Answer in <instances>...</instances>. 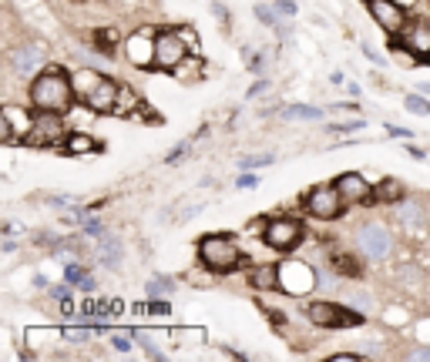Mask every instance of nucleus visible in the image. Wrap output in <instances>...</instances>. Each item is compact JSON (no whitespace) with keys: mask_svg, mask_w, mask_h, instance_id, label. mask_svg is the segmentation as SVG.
Segmentation results:
<instances>
[{"mask_svg":"<svg viewBox=\"0 0 430 362\" xmlns=\"http://www.w3.org/2000/svg\"><path fill=\"white\" fill-rule=\"evenodd\" d=\"M407 154H414L417 161H424V158H427V154H424V151H420V148H407Z\"/></svg>","mask_w":430,"mask_h":362,"instance_id":"37998d69","label":"nucleus"},{"mask_svg":"<svg viewBox=\"0 0 430 362\" xmlns=\"http://www.w3.org/2000/svg\"><path fill=\"white\" fill-rule=\"evenodd\" d=\"M235 185H239V188H259V178H256V175H239Z\"/></svg>","mask_w":430,"mask_h":362,"instance_id":"2f4dec72","label":"nucleus"},{"mask_svg":"<svg viewBox=\"0 0 430 362\" xmlns=\"http://www.w3.org/2000/svg\"><path fill=\"white\" fill-rule=\"evenodd\" d=\"M64 151H67V154H91V151H98V141L88 135H81V131H74V135H67V141H64Z\"/></svg>","mask_w":430,"mask_h":362,"instance_id":"a211bd4d","label":"nucleus"},{"mask_svg":"<svg viewBox=\"0 0 430 362\" xmlns=\"http://www.w3.org/2000/svg\"><path fill=\"white\" fill-rule=\"evenodd\" d=\"M337 188L343 201L346 205H360V201H367L373 198V188H370V181H363V175H356V171H346V175H339L337 178Z\"/></svg>","mask_w":430,"mask_h":362,"instance_id":"ddd939ff","label":"nucleus"},{"mask_svg":"<svg viewBox=\"0 0 430 362\" xmlns=\"http://www.w3.org/2000/svg\"><path fill=\"white\" fill-rule=\"evenodd\" d=\"M386 131H390L393 138H403V141L410 138V128H397V124H386Z\"/></svg>","mask_w":430,"mask_h":362,"instance_id":"c9c22d12","label":"nucleus"},{"mask_svg":"<svg viewBox=\"0 0 430 362\" xmlns=\"http://www.w3.org/2000/svg\"><path fill=\"white\" fill-rule=\"evenodd\" d=\"M410 359H430V349H414Z\"/></svg>","mask_w":430,"mask_h":362,"instance_id":"ea45409f","label":"nucleus"},{"mask_svg":"<svg viewBox=\"0 0 430 362\" xmlns=\"http://www.w3.org/2000/svg\"><path fill=\"white\" fill-rule=\"evenodd\" d=\"M373 198H377V201H400V198H403V188H400L397 178H386L384 185L373 192Z\"/></svg>","mask_w":430,"mask_h":362,"instance_id":"412c9836","label":"nucleus"},{"mask_svg":"<svg viewBox=\"0 0 430 362\" xmlns=\"http://www.w3.org/2000/svg\"><path fill=\"white\" fill-rule=\"evenodd\" d=\"M306 316L322 326V329H353V326H363V316L346 309V305H337V302H313L306 309Z\"/></svg>","mask_w":430,"mask_h":362,"instance_id":"20e7f679","label":"nucleus"},{"mask_svg":"<svg viewBox=\"0 0 430 362\" xmlns=\"http://www.w3.org/2000/svg\"><path fill=\"white\" fill-rule=\"evenodd\" d=\"M282 114H286L289 121H296V118H299V121H320L322 118L320 107H306V105H292V107H286Z\"/></svg>","mask_w":430,"mask_h":362,"instance_id":"5701e85b","label":"nucleus"},{"mask_svg":"<svg viewBox=\"0 0 430 362\" xmlns=\"http://www.w3.org/2000/svg\"><path fill=\"white\" fill-rule=\"evenodd\" d=\"M273 161H276V154H252V158L242 161V168H259V165H273Z\"/></svg>","mask_w":430,"mask_h":362,"instance_id":"cd10ccee","label":"nucleus"},{"mask_svg":"<svg viewBox=\"0 0 430 362\" xmlns=\"http://www.w3.org/2000/svg\"><path fill=\"white\" fill-rule=\"evenodd\" d=\"M131 339H135V332L128 335V332H118V335H111V346L118 349V352H131Z\"/></svg>","mask_w":430,"mask_h":362,"instance_id":"bb28decb","label":"nucleus"},{"mask_svg":"<svg viewBox=\"0 0 430 362\" xmlns=\"http://www.w3.org/2000/svg\"><path fill=\"white\" fill-rule=\"evenodd\" d=\"M303 208L313 215V218H322V222H333L339 218V211L346 208V201L339 195L337 185H320V188H313L303 201Z\"/></svg>","mask_w":430,"mask_h":362,"instance_id":"423d86ee","label":"nucleus"},{"mask_svg":"<svg viewBox=\"0 0 430 362\" xmlns=\"http://www.w3.org/2000/svg\"><path fill=\"white\" fill-rule=\"evenodd\" d=\"M64 335H67V339H74V342H84L91 332H88V329H64Z\"/></svg>","mask_w":430,"mask_h":362,"instance_id":"72a5a7b5","label":"nucleus"},{"mask_svg":"<svg viewBox=\"0 0 430 362\" xmlns=\"http://www.w3.org/2000/svg\"><path fill=\"white\" fill-rule=\"evenodd\" d=\"M145 288H148V299H162V295H169L171 288H175V279H169V275H155Z\"/></svg>","mask_w":430,"mask_h":362,"instance_id":"4be33fe9","label":"nucleus"},{"mask_svg":"<svg viewBox=\"0 0 430 362\" xmlns=\"http://www.w3.org/2000/svg\"><path fill=\"white\" fill-rule=\"evenodd\" d=\"M188 51H192V47H188V41L182 37V30H162V34L155 37V64L152 67L175 71V67L185 60Z\"/></svg>","mask_w":430,"mask_h":362,"instance_id":"39448f33","label":"nucleus"},{"mask_svg":"<svg viewBox=\"0 0 430 362\" xmlns=\"http://www.w3.org/2000/svg\"><path fill=\"white\" fill-rule=\"evenodd\" d=\"M155 37L158 34H148V30H138L135 37H128V60L135 67H152L155 64Z\"/></svg>","mask_w":430,"mask_h":362,"instance_id":"f8f14e48","label":"nucleus"},{"mask_svg":"<svg viewBox=\"0 0 430 362\" xmlns=\"http://www.w3.org/2000/svg\"><path fill=\"white\" fill-rule=\"evenodd\" d=\"M249 286L259 288V292L282 288V286H279V269H276V265H259V269H252V275H249Z\"/></svg>","mask_w":430,"mask_h":362,"instance_id":"2eb2a0df","label":"nucleus"},{"mask_svg":"<svg viewBox=\"0 0 430 362\" xmlns=\"http://www.w3.org/2000/svg\"><path fill=\"white\" fill-rule=\"evenodd\" d=\"M215 17H219V20H229V11H226L222 4H215Z\"/></svg>","mask_w":430,"mask_h":362,"instance_id":"a19ab883","label":"nucleus"},{"mask_svg":"<svg viewBox=\"0 0 430 362\" xmlns=\"http://www.w3.org/2000/svg\"><path fill=\"white\" fill-rule=\"evenodd\" d=\"M363 128V121H346V124H333L330 131H360Z\"/></svg>","mask_w":430,"mask_h":362,"instance_id":"473e14b6","label":"nucleus"},{"mask_svg":"<svg viewBox=\"0 0 430 362\" xmlns=\"http://www.w3.org/2000/svg\"><path fill=\"white\" fill-rule=\"evenodd\" d=\"M192 148V141H182V145H178V148L171 151L169 158H165V161H169V165H175V161H178V158H185V151Z\"/></svg>","mask_w":430,"mask_h":362,"instance_id":"7c9ffc66","label":"nucleus"},{"mask_svg":"<svg viewBox=\"0 0 430 362\" xmlns=\"http://www.w3.org/2000/svg\"><path fill=\"white\" fill-rule=\"evenodd\" d=\"M397 215H400V222H403V225H410V228L424 225V218H427V211L420 208V205H417V201H400Z\"/></svg>","mask_w":430,"mask_h":362,"instance_id":"6ab92c4d","label":"nucleus"},{"mask_svg":"<svg viewBox=\"0 0 430 362\" xmlns=\"http://www.w3.org/2000/svg\"><path fill=\"white\" fill-rule=\"evenodd\" d=\"M138 105V98H135V90L131 88H118V101H115V111L111 114H131V107Z\"/></svg>","mask_w":430,"mask_h":362,"instance_id":"b1692460","label":"nucleus"},{"mask_svg":"<svg viewBox=\"0 0 430 362\" xmlns=\"http://www.w3.org/2000/svg\"><path fill=\"white\" fill-rule=\"evenodd\" d=\"M199 258L205 269L232 272V269H239L242 252H239V245H235L229 235H205V239L199 241Z\"/></svg>","mask_w":430,"mask_h":362,"instance_id":"7ed1b4c3","label":"nucleus"},{"mask_svg":"<svg viewBox=\"0 0 430 362\" xmlns=\"http://www.w3.org/2000/svg\"><path fill=\"white\" fill-rule=\"evenodd\" d=\"M11 64H14L17 74H34L41 64H44V47L41 44H20L11 54Z\"/></svg>","mask_w":430,"mask_h":362,"instance_id":"4468645a","label":"nucleus"},{"mask_svg":"<svg viewBox=\"0 0 430 362\" xmlns=\"http://www.w3.org/2000/svg\"><path fill=\"white\" fill-rule=\"evenodd\" d=\"M407 47L420 54V58H430V24H414V27L407 30Z\"/></svg>","mask_w":430,"mask_h":362,"instance_id":"dca6fc26","label":"nucleus"},{"mask_svg":"<svg viewBox=\"0 0 430 362\" xmlns=\"http://www.w3.org/2000/svg\"><path fill=\"white\" fill-rule=\"evenodd\" d=\"M360 248H363V255L373 258V262H380V258L390 255V248H393V239H390V232L384 225H377V222H367V225L360 228Z\"/></svg>","mask_w":430,"mask_h":362,"instance_id":"9d476101","label":"nucleus"},{"mask_svg":"<svg viewBox=\"0 0 430 362\" xmlns=\"http://www.w3.org/2000/svg\"><path fill=\"white\" fill-rule=\"evenodd\" d=\"M74 101V81H67L61 67H44L31 84V105L37 111H58L64 114Z\"/></svg>","mask_w":430,"mask_h":362,"instance_id":"f257e3e1","label":"nucleus"},{"mask_svg":"<svg viewBox=\"0 0 430 362\" xmlns=\"http://www.w3.org/2000/svg\"><path fill=\"white\" fill-rule=\"evenodd\" d=\"M420 90H427V94H430V81H424V84H420Z\"/></svg>","mask_w":430,"mask_h":362,"instance_id":"c03bdc74","label":"nucleus"},{"mask_svg":"<svg viewBox=\"0 0 430 362\" xmlns=\"http://www.w3.org/2000/svg\"><path fill=\"white\" fill-rule=\"evenodd\" d=\"M266 88H269V84H266V81H259V84H256V88L249 90V98H256V94H262V90H266Z\"/></svg>","mask_w":430,"mask_h":362,"instance_id":"79ce46f5","label":"nucleus"},{"mask_svg":"<svg viewBox=\"0 0 430 362\" xmlns=\"http://www.w3.org/2000/svg\"><path fill=\"white\" fill-rule=\"evenodd\" d=\"M94 44H98V54H105V58H111V51H115V30H94Z\"/></svg>","mask_w":430,"mask_h":362,"instance_id":"393cba45","label":"nucleus"},{"mask_svg":"<svg viewBox=\"0 0 430 362\" xmlns=\"http://www.w3.org/2000/svg\"><path fill=\"white\" fill-rule=\"evenodd\" d=\"M64 272H67V282H81V279L88 275V272L81 269V265H74V262H67V265H64Z\"/></svg>","mask_w":430,"mask_h":362,"instance_id":"c756f323","label":"nucleus"},{"mask_svg":"<svg viewBox=\"0 0 430 362\" xmlns=\"http://www.w3.org/2000/svg\"><path fill=\"white\" fill-rule=\"evenodd\" d=\"M333 359H337V362H356V359H360V356H356V352H337Z\"/></svg>","mask_w":430,"mask_h":362,"instance_id":"e433bc0d","label":"nucleus"},{"mask_svg":"<svg viewBox=\"0 0 430 362\" xmlns=\"http://www.w3.org/2000/svg\"><path fill=\"white\" fill-rule=\"evenodd\" d=\"M31 128H34V118L27 114V107H17V105L0 107V138H4V145L27 141Z\"/></svg>","mask_w":430,"mask_h":362,"instance_id":"6e6552de","label":"nucleus"},{"mask_svg":"<svg viewBox=\"0 0 430 362\" xmlns=\"http://www.w3.org/2000/svg\"><path fill=\"white\" fill-rule=\"evenodd\" d=\"M256 17H259L262 24H269V27L276 24V11H273V7H266V4H259V7H256Z\"/></svg>","mask_w":430,"mask_h":362,"instance_id":"c85d7f7f","label":"nucleus"},{"mask_svg":"<svg viewBox=\"0 0 430 362\" xmlns=\"http://www.w3.org/2000/svg\"><path fill=\"white\" fill-rule=\"evenodd\" d=\"M397 4H403V7H410V4H414V0H397Z\"/></svg>","mask_w":430,"mask_h":362,"instance_id":"a18cd8bd","label":"nucleus"},{"mask_svg":"<svg viewBox=\"0 0 430 362\" xmlns=\"http://www.w3.org/2000/svg\"><path fill=\"white\" fill-rule=\"evenodd\" d=\"M74 90L84 98V105L98 111V114H111L115 101H118V84L111 77L98 74V71H77L74 74Z\"/></svg>","mask_w":430,"mask_h":362,"instance_id":"f03ea898","label":"nucleus"},{"mask_svg":"<svg viewBox=\"0 0 430 362\" xmlns=\"http://www.w3.org/2000/svg\"><path fill=\"white\" fill-rule=\"evenodd\" d=\"M98 252H101V262L115 269V265L122 262V241L115 239V235H107V232H105V235H101V248H98Z\"/></svg>","mask_w":430,"mask_h":362,"instance_id":"f3484780","label":"nucleus"},{"mask_svg":"<svg viewBox=\"0 0 430 362\" xmlns=\"http://www.w3.org/2000/svg\"><path fill=\"white\" fill-rule=\"evenodd\" d=\"M353 305L356 309H370V299L367 295H353Z\"/></svg>","mask_w":430,"mask_h":362,"instance_id":"58836bf2","label":"nucleus"},{"mask_svg":"<svg viewBox=\"0 0 430 362\" xmlns=\"http://www.w3.org/2000/svg\"><path fill=\"white\" fill-rule=\"evenodd\" d=\"M67 141V128L58 111H41L34 118V128L27 135V145H37V148H54V145H64Z\"/></svg>","mask_w":430,"mask_h":362,"instance_id":"0eeeda50","label":"nucleus"},{"mask_svg":"<svg viewBox=\"0 0 430 362\" xmlns=\"http://www.w3.org/2000/svg\"><path fill=\"white\" fill-rule=\"evenodd\" d=\"M54 295H58V299H71V288H67V286H54Z\"/></svg>","mask_w":430,"mask_h":362,"instance_id":"4c0bfd02","label":"nucleus"},{"mask_svg":"<svg viewBox=\"0 0 430 362\" xmlns=\"http://www.w3.org/2000/svg\"><path fill=\"white\" fill-rule=\"evenodd\" d=\"M266 245L269 248H276V252H292L299 241H303V225L296 222V218H273L269 225H266Z\"/></svg>","mask_w":430,"mask_h":362,"instance_id":"1a4fd4ad","label":"nucleus"},{"mask_svg":"<svg viewBox=\"0 0 430 362\" xmlns=\"http://www.w3.org/2000/svg\"><path fill=\"white\" fill-rule=\"evenodd\" d=\"M370 14L377 17V24L386 34L407 30V11H403V4H397V0H370Z\"/></svg>","mask_w":430,"mask_h":362,"instance_id":"9b49d317","label":"nucleus"},{"mask_svg":"<svg viewBox=\"0 0 430 362\" xmlns=\"http://www.w3.org/2000/svg\"><path fill=\"white\" fill-rule=\"evenodd\" d=\"M333 272L337 275H360V262L346 252H333Z\"/></svg>","mask_w":430,"mask_h":362,"instance_id":"aec40b11","label":"nucleus"},{"mask_svg":"<svg viewBox=\"0 0 430 362\" xmlns=\"http://www.w3.org/2000/svg\"><path fill=\"white\" fill-rule=\"evenodd\" d=\"M403 107H407V111H414V114H420V118H427V114H430V101H424L420 94L403 98Z\"/></svg>","mask_w":430,"mask_h":362,"instance_id":"a878e982","label":"nucleus"},{"mask_svg":"<svg viewBox=\"0 0 430 362\" xmlns=\"http://www.w3.org/2000/svg\"><path fill=\"white\" fill-rule=\"evenodd\" d=\"M276 11H279V14H296V4H292V0H279V4H276Z\"/></svg>","mask_w":430,"mask_h":362,"instance_id":"f704fd0d","label":"nucleus"}]
</instances>
